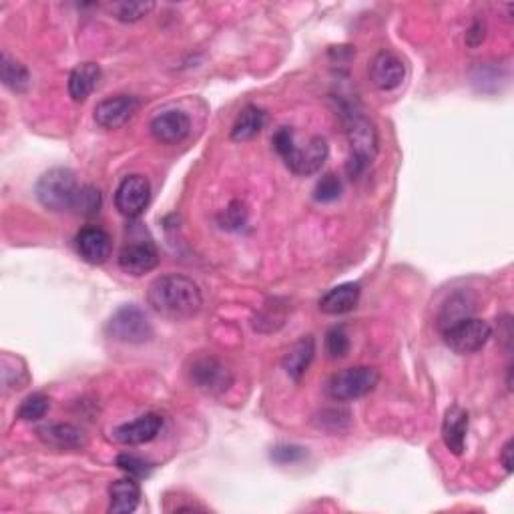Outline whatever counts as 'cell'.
I'll return each mask as SVG.
<instances>
[{
	"mask_svg": "<svg viewBox=\"0 0 514 514\" xmlns=\"http://www.w3.org/2000/svg\"><path fill=\"white\" fill-rule=\"evenodd\" d=\"M147 302L161 318L183 322L200 313L203 297L193 279L182 274H167L153 279L147 290Z\"/></svg>",
	"mask_w": 514,
	"mask_h": 514,
	"instance_id": "obj_1",
	"label": "cell"
},
{
	"mask_svg": "<svg viewBox=\"0 0 514 514\" xmlns=\"http://www.w3.org/2000/svg\"><path fill=\"white\" fill-rule=\"evenodd\" d=\"M344 125H346V135L351 147V157L348 161V173L351 177L362 175L364 171L369 167V164L378 155V145H380V139H378V131L374 127V123L358 111H346L344 113Z\"/></svg>",
	"mask_w": 514,
	"mask_h": 514,
	"instance_id": "obj_2",
	"label": "cell"
},
{
	"mask_svg": "<svg viewBox=\"0 0 514 514\" xmlns=\"http://www.w3.org/2000/svg\"><path fill=\"white\" fill-rule=\"evenodd\" d=\"M79 192L77 177L70 169L55 167L44 173L37 183V200L51 211H67L73 207Z\"/></svg>",
	"mask_w": 514,
	"mask_h": 514,
	"instance_id": "obj_3",
	"label": "cell"
},
{
	"mask_svg": "<svg viewBox=\"0 0 514 514\" xmlns=\"http://www.w3.org/2000/svg\"><path fill=\"white\" fill-rule=\"evenodd\" d=\"M380 382L378 369L369 366H356L346 368L341 372L333 374L328 382V396L336 402H351L364 398Z\"/></svg>",
	"mask_w": 514,
	"mask_h": 514,
	"instance_id": "obj_4",
	"label": "cell"
},
{
	"mask_svg": "<svg viewBox=\"0 0 514 514\" xmlns=\"http://www.w3.org/2000/svg\"><path fill=\"white\" fill-rule=\"evenodd\" d=\"M107 333L123 344H145L153 338V326L137 305H123L107 323Z\"/></svg>",
	"mask_w": 514,
	"mask_h": 514,
	"instance_id": "obj_5",
	"label": "cell"
},
{
	"mask_svg": "<svg viewBox=\"0 0 514 514\" xmlns=\"http://www.w3.org/2000/svg\"><path fill=\"white\" fill-rule=\"evenodd\" d=\"M446 346L456 354H476L481 351L492 338V326L489 322L478 318H466L454 326L442 332Z\"/></svg>",
	"mask_w": 514,
	"mask_h": 514,
	"instance_id": "obj_6",
	"label": "cell"
},
{
	"mask_svg": "<svg viewBox=\"0 0 514 514\" xmlns=\"http://www.w3.org/2000/svg\"><path fill=\"white\" fill-rule=\"evenodd\" d=\"M151 201V183L143 175H129L117 187L115 207L127 220H135L147 210Z\"/></svg>",
	"mask_w": 514,
	"mask_h": 514,
	"instance_id": "obj_7",
	"label": "cell"
},
{
	"mask_svg": "<svg viewBox=\"0 0 514 514\" xmlns=\"http://www.w3.org/2000/svg\"><path fill=\"white\" fill-rule=\"evenodd\" d=\"M189 378H192L195 388H200L207 394H221L229 390V386L233 384V376L228 366L213 356L197 358L189 368Z\"/></svg>",
	"mask_w": 514,
	"mask_h": 514,
	"instance_id": "obj_8",
	"label": "cell"
},
{
	"mask_svg": "<svg viewBox=\"0 0 514 514\" xmlns=\"http://www.w3.org/2000/svg\"><path fill=\"white\" fill-rule=\"evenodd\" d=\"M328 153H330V147H328L326 139L312 137L304 147L295 145L284 157V161L292 173L308 177V175H315L323 167V164H326V159H328Z\"/></svg>",
	"mask_w": 514,
	"mask_h": 514,
	"instance_id": "obj_9",
	"label": "cell"
},
{
	"mask_svg": "<svg viewBox=\"0 0 514 514\" xmlns=\"http://www.w3.org/2000/svg\"><path fill=\"white\" fill-rule=\"evenodd\" d=\"M159 266V254L153 241L147 238H135L119 254V267L129 276H145Z\"/></svg>",
	"mask_w": 514,
	"mask_h": 514,
	"instance_id": "obj_10",
	"label": "cell"
},
{
	"mask_svg": "<svg viewBox=\"0 0 514 514\" xmlns=\"http://www.w3.org/2000/svg\"><path fill=\"white\" fill-rule=\"evenodd\" d=\"M139 98L133 95L109 97L95 107V121L103 129H121L139 111Z\"/></svg>",
	"mask_w": 514,
	"mask_h": 514,
	"instance_id": "obj_11",
	"label": "cell"
},
{
	"mask_svg": "<svg viewBox=\"0 0 514 514\" xmlns=\"http://www.w3.org/2000/svg\"><path fill=\"white\" fill-rule=\"evenodd\" d=\"M164 428V418L155 412H149L145 416H139L133 422H125L121 426L113 428V440L123 446H139L155 440Z\"/></svg>",
	"mask_w": 514,
	"mask_h": 514,
	"instance_id": "obj_12",
	"label": "cell"
},
{
	"mask_svg": "<svg viewBox=\"0 0 514 514\" xmlns=\"http://www.w3.org/2000/svg\"><path fill=\"white\" fill-rule=\"evenodd\" d=\"M153 139L157 143H164V145H177L182 143L189 131H192V119L185 111L171 109L157 115L155 119L149 125Z\"/></svg>",
	"mask_w": 514,
	"mask_h": 514,
	"instance_id": "obj_13",
	"label": "cell"
},
{
	"mask_svg": "<svg viewBox=\"0 0 514 514\" xmlns=\"http://www.w3.org/2000/svg\"><path fill=\"white\" fill-rule=\"evenodd\" d=\"M77 251L87 264L101 266L111 257L113 241L111 236L101 228H85L77 233Z\"/></svg>",
	"mask_w": 514,
	"mask_h": 514,
	"instance_id": "obj_14",
	"label": "cell"
},
{
	"mask_svg": "<svg viewBox=\"0 0 514 514\" xmlns=\"http://www.w3.org/2000/svg\"><path fill=\"white\" fill-rule=\"evenodd\" d=\"M406 77V67L402 59H398L392 52H378L374 57L372 65H369V79L376 89L380 91H394L402 85V80Z\"/></svg>",
	"mask_w": 514,
	"mask_h": 514,
	"instance_id": "obj_15",
	"label": "cell"
},
{
	"mask_svg": "<svg viewBox=\"0 0 514 514\" xmlns=\"http://www.w3.org/2000/svg\"><path fill=\"white\" fill-rule=\"evenodd\" d=\"M37 436L44 444L57 450H83L89 444V438L83 428L75 424H49L37 430Z\"/></svg>",
	"mask_w": 514,
	"mask_h": 514,
	"instance_id": "obj_16",
	"label": "cell"
},
{
	"mask_svg": "<svg viewBox=\"0 0 514 514\" xmlns=\"http://www.w3.org/2000/svg\"><path fill=\"white\" fill-rule=\"evenodd\" d=\"M466 435H468V412L463 406H450L442 420V440L450 453L460 456L464 453L466 446Z\"/></svg>",
	"mask_w": 514,
	"mask_h": 514,
	"instance_id": "obj_17",
	"label": "cell"
},
{
	"mask_svg": "<svg viewBox=\"0 0 514 514\" xmlns=\"http://www.w3.org/2000/svg\"><path fill=\"white\" fill-rule=\"evenodd\" d=\"M315 356V340L312 336H305L302 340H297L295 344L285 351V356L282 360V366L285 369V374L292 378V380L300 382L302 378L308 372Z\"/></svg>",
	"mask_w": 514,
	"mask_h": 514,
	"instance_id": "obj_18",
	"label": "cell"
},
{
	"mask_svg": "<svg viewBox=\"0 0 514 514\" xmlns=\"http://www.w3.org/2000/svg\"><path fill=\"white\" fill-rule=\"evenodd\" d=\"M101 80V67L97 62H80L69 75V95L75 103H85Z\"/></svg>",
	"mask_w": 514,
	"mask_h": 514,
	"instance_id": "obj_19",
	"label": "cell"
},
{
	"mask_svg": "<svg viewBox=\"0 0 514 514\" xmlns=\"http://www.w3.org/2000/svg\"><path fill=\"white\" fill-rule=\"evenodd\" d=\"M360 294H362V287L360 284H341L332 287L328 294L322 295L320 300V310L328 315H341L351 312L360 302Z\"/></svg>",
	"mask_w": 514,
	"mask_h": 514,
	"instance_id": "obj_20",
	"label": "cell"
},
{
	"mask_svg": "<svg viewBox=\"0 0 514 514\" xmlns=\"http://www.w3.org/2000/svg\"><path fill=\"white\" fill-rule=\"evenodd\" d=\"M109 512L113 514H129L139 507L141 486L137 478L127 476L111 482L109 486Z\"/></svg>",
	"mask_w": 514,
	"mask_h": 514,
	"instance_id": "obj_21",
	"label": "cell"
},
{
	"mask_svg": "<svg viewBox=\"0 0 514 514\" xmlns=\"http://www.w3.org/2000/svg\"><path fill=\"white\" fill-rule=\"evenodd\" d=\"M264 125H266L264 109H259V107H256V105H248L246 109L238 115L236 123H233L231 141H236V143L251 141L261 133Z\"/></svg>",
	"mask_w": 514,
	"mask_h": 514,
	"instance_id": "obj_22",
	"label": "cell"
},
{
	"mask_svg": "<svg viewBox=\"0 0 514 514\" xmlns=\"http://www.w3.org/2000/svg\"><path fill=\"white\" fill-rule=\"evenodd\" d=\"M474 305L471 302V297L466 294H456L450 297V300L442 305V312L438 315V328L440 332H444L446 328L454 326V323L463 322L466 318H472Z\"/></svg>",
	"mask_w": 514,
	"mask_h": 514,
	"instance_id": "obj_23",
	"label": "cell"
},
{
	"mask_svg": "<svg viewBox=\"0 0 514 514\" xmlns=\"http://www.w3.org/2000/svg\"><path fill=\"white\" fill-rule=\"evenodd\" d=\"M0 77H3L5 87L11 89L14 93H26L31 87V73L23 62L14 61L6 55H3L0 61Z\"/></svg>",
	"mask_w": 514,
	"mask_h": 514,
	"instance_id": "obj_24",
	"label": "cell"
},
{
	"mask_svg": "<svg viewBox=\"0 0 514 514\" xmlns=\"http://www.w3.org/2000/svg\"><path fill=\"white\" fill-rule=\"evenodd\" d=\"M101 205H103L101 192H98V189L93 185H85V187H79L77 197L70 210H73L77 215H83V218H95V215L101 211Z\"/></svg>",
	"mask_w": 514,
	"mask_h": 514,
	"instance_id": "obj_25",
	"label": "cell"
},
{
	"mask_svg": "<svg viewBox=\"0 0 514 514\" xmlns=\"http://www.w3.org/2000/svg\"><path fill=\"white\" fill-rule=\"evenodd\" d=\"M49 408H51V400L47 398V396L41 392L31 394V396H26L19 406V418L24 422H37L47 416Z\"/></svg>",
	"mask_w": 514,
	"mask_h": 514,
	"instance_id": "obj_26",
	"label": "cell"
},
{
	"mask_svg": "<svg viewBox=\"0 0 514 514\" xmlns=\"http://www.w3.org/2000/svg\"><path fill=\"white\" fill-rule=\"evenodd\" d=\"M153 6H155L153 3H113L109 5V11L117 21L137 23L153 11Z\"/></svg>",
	"mask_w": 514,
	"mask_h": 514,
	"instance_id": "obj_27",
	"label": "cell"
},
{
	"mask_svg": "<svg viewBox=\"0 0 514 514\" xmlns=\"http://www.w3.org/2000/svg\"><path fill=\"white\" fill-rule=\"evenodd\" d=\"M340 195H341V182L336 173L323 175L313 189L315 201H320V203L336 201V200H340Z\"/></svg>",
	"mask_w": 514,
	"mask_h": 514,
	"instance_id": "obj_28",
	"label": "cell"
},
{
	"mask_svg": "<svg viewBox=\"0 0 514 514\" xmlns=\"http://www.w3.org/2000/svg\"><path fill=\"white\" fill-rule=\"evenodd\" d=\"M117 466L127 476L137 478V481L139 478H147L153 472V466L135 454H119L117 456Z\"/></svg>",
	"mask_w": 514,
	"mask_h": 514,
	"instance_id": "obj_29",
	"label": "cell"
},
{
	"mask_svg": "<svg viewBox=\"0 0 514 514\" xmlns=\"http://www.w3.org/2000/svg\"><path fill=\"white\" fill-rule=\"evenodd\" d=\"M326 351L332 360L346 358L350 351V338L344 328H333L326 336Z\"/></svg>",
	"mask_w": 514,
	"mask_h": 514,
	"instance_id": "obj_30",
	"label": "cell"
},
{
	"mask_svg": "<svg viewBox=\"0 0 514 514\" xmlns=\"http://www.w3.org/2000/svg\"><path fill=\"white\" fill-rule=\"evenodd\" d=\"M248 221V210L241 201H233L221 215V225L228 229H239Z\"/></svg>",
	"mask_w": 514,
	"mask_h": 514,
	"instance_id": "obj_31",
	"label": "cell"
},
{
	"mask_svg": "<svg viewBox=\"0 0 514 514\" xmlns=\"http://www.w3.org/2000/svg\"><path fill=\"white\" fill-rule=\"evenodd\" d=\"M272 141H274V149L282 159L295 147V135L290 127H279Z\"/></svg>",
	"mask_w": 514,
	"mask_h": 514,
	"instance_id": "obj_32",
	"label": "cell"
},
{
	"mask_svg": "<svg viewBox=\"0 0 514 514\" xmlns=\"http://www.w3.org/2000/svg\"><path fill=\"white\" fill-rule=\"evenodd\" d=\"M305 456V450L300 446H277L272 458L279 464H287V463H297V460H302Z\"/></svg>",
	"mask_w": 514,
	"mask_h": 514,
	"instance_id": "obj_33",
	"label": "cell"
},
{
	"mask_svg": "<svg viewBox=\"0 0 514 514\" xmlns=\"http://www.w3.org/2000/svg\"><path fill=\"white\" fill-rule=\"evenodd\" d=\"M484 39H486V24L482 21H476L466 33V44L476 49L478 44L484 42Z\"/></svg>",
	"mask_w": 514,
	"mask_h": 514,
	"instance_id": "obj_34",
	"label": "cell"
},
{
	"mask_svg": "<svg viewBox=\"0 0 514 514\" xmlns=\"http://www.w3.org/2000/svg\"><path fill=\"white\" fill-rule=\"evenodd\" d=\"M500 464L509 474L512 472V438L507 440V444L500 450Z\"/></svg>",
	"mask_w": 514,
	"mask_h": 514,
	"instance_id": "obj_35",
	"label": "cell"
}]
</instances>
